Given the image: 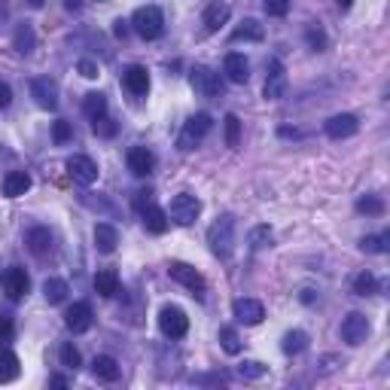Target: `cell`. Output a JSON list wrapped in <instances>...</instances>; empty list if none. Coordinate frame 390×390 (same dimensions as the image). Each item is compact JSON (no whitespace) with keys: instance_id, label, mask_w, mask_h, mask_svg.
Segmentation results:
<instances>
[{"instance_id":"cell-17","label":"cell","mask_w":390,"mask_h":390,"mask_svg":"<svg viewBox=\"0 0 390 390\" xmlns=\"http://www.w3.org/2000/svg\"><path fill=\"white\" fill-rule=\"evenodd\" d=\"M223 74H226L229 83L244 86L247 79H250V64H247V59L241 52H229L226 61H223Z\"/></svg>"},{"instance_id":"cell-31","label":"cell","mask_w":390,"mask_h":390,"mask_svg":"<svg viewBox=\"0 0 390 390\" xmlns=\"http://www.w3.org/2000/svg\"><path fill=\"white\" fill-rule=\"evenodd\" d=\"M262 37H266V31H262V25L256 19H244L232 31V40H262Z\"/></svg>"},{"instance_id":"cell-33","label":"cell","mask_w":390,"mask_h":390,"mask_svg":"<svg viewBox=\"0 0 390 390\" xmlns=\"http://www.w3.org/2000/svg\"><path fill=\"white\" fill-rule=\"evenodd\" d=\"M354 293L357 296H375L378 293V281L372 271H360L357 278H354Z\"/></svg>"},{"instance_id":"cell-15","label":"cell","mask_w":390,"mask_h":390,"mask_svg":"<svg viewBox=\"0 0 390 390\" xmlns=\"http://www.w3.org/2000/svg\"><path fill=\"white\" fill-rule=\"evenodd\" d=\"M67 174L76 183H83V186H91V183L98 180V165L91 162L89 156H71L67 159Z\"/></svg>"},{"instance_id":"cell-7","label":"cell","mask_w":390,"mask_h":390,"mask_svg":"<svg viewBox=\"0 0 390 390\" xmlns=\"http://www.w3.org/2000/svg\"><path fill=\"white\" fill-rule=\"evenodd\" d=\"M286 86H290V79H286V67L281 59H271L269 61V74H266V89H262V95L266 101H281L286 95Z\"/></svg>"},{"instance_id":"cell-40","label":"cell","mask_w":390,"mask_h":390,"mask_svg":"<svg viewBox=\"0 0 390 390\" xmlns=\"http://www.w3.org/2000/svg\"><path fill=\"white\" fill-rule=\"evenodd\" d=\"M71 137H74V125L71 122H67V119H59V122H55L52 125V141L55 144H67V141H71Z\"/></svg>"},{"instance_id":"cell-26","label":"cell","mask_w":390,"mask_h":390,"mask_svg":"<svg viewBox=\"0 0 390 390\" xmlns=\"http://www.w3.org/2000/svg\"><path fill=\"white\" fill-rule=\"evenodd\" d=\"M21 372V366H19V357L13 351H6V348H0V384H9V381H16Z\"/></svg>"},{"instance_id":"cell-12","label":"cell","mask_w":390,"mask_h":390,"mask_svg":"<svg viewBox=\"0 0 390 390\" xmlns=\"http://www.w3.org/2000/svg\"><path fill=\"white\" fill-rule=\"evenodd\" d=\"M232 314H235L238 324H244V326H259L262 320H266V305H262L259 299H235Z\"/></svg>"},{"instance_id":"cell-49","label":"cell","mask_w":390,"mask_h":390,"mask_svg":"<svg viewBox=\"0 0 390 390\" xmlns=\"http://www.w3.org/2000/svg\"><path fill=\"white\" fill-rule=\"evenodd\" d=\"M9 19V6H6V0H0V25Z\"/></svg>"},{"instance_id":"cell-6","label":"cell","mask_w":390,"mask_h":390,"mask_svg":"<svg viewBox=\"0 0 390 390\" xmlns=\"http://www.w3.org/2000/svg\"><path fill=\"white\" fill-rule=\"evenodd\" d=\"M159 329H162V336H168V339H183L189 329V317L183 314L177 305H165L162 311H159Z\"/></svg>"},{"instance_id":"cell-28","label":"cell","mask_w":390,"mask_h":390,"mask_svg":"<svg viewBox=\"0 0 390 390\" xmlns=\"http://www.w3.org/2000/svg\"><path fill=\"white\" fill-rule=\"evenodd\" d=\"M67 293H71L67 281H61V278H46L43 296H46V302H49V305H61V302L67 299Z\"/></svg>"},{"instance_id":"cell-53","label":"cell","mask_w":390,"mask_h":390,"mask_svg":"<svg viewBox=\"0 0 390 390\" xmlns=\"http://www.w3.org/2000/svg\"><path fill=\"white\" fill-rule=\"evenodd\" d=\"M28 4H31V6H37V9H40V6L46 4V0H28Z\"/></svg>"},{"instance_id":"cell-34","label":"cell","mask_w":390,"mask_h":390,"mask_svg":"<svg viewBox=\"0 0 390 390\" xmlns=\"http://www.w3.org/2000/svg\"><path fill=\"white\" fill-rule=\"evenodd\" d=\"M269 372V366L266 363H259V360H244L238 366V375L244 378V381H256V378H262Z\"/></svg>"},{"instance_id":"cell-16","label":"cell","mask_w":390,"mask_h":390,"mask_svg":"<svg viewBox=\"0 0 390 390\" xmlns=\"http://www.w3.org/2000/svg\"><path fill=\"white\" fill-rule=\"evenodd\" d=\"M122 86L129 89L134 98H144L146 91H150V71H146L144 64H131L129 71L122 74Z\"/></svg>"},{"instance_id":"cell-29","label":"cell","mask_w":390,"mask_h":390,"mask_svg":"<svg viewBox=\"0 0 390 390\" xmlns=\"http://www.w3.org/2000/svg\"><path fill=\"white\" fill-rule=\"evenodd\" d=\"M305 348H308V332H302V329L286 332L284 341H281V351L286 354V357H296V354H302Z\"/></svg>"},{"instance_id":"cell-32","label":"cell","mask_w":390,"mask_h":390,"mask_svg":"<svg viewBox=\"0 0 390 390\" xmlns=\"http://www.w3.org/2000/svg\"><path fill=\"white\" fill-rule=\"evenodd\" d=\"M360 247L366 250V254H387V250H390V235H387V232H381V235H366V238L360 241Z\"/></svg>"},{"instance_id":"cell-8","label":"cell","mask_w":390,"mask_h":390,"mask_svg":"<svg viewBox=\"0 0 390 390\" xmlns=\"http://www.w3.org/2000/svg\"><path fill=\"white\" fill-rule=\"evenodd\" d=\"M168 274L174 278L180 286H186V290H192V296H204V278H201V271L199 269H192V266H186V262H171L168 266Z\"/></svg>"},{"instance_id":"cell-11","label":"cell","mask_w":390,"mask_h":390,"mask_svg":"<svg viewBox=\"0 0 390 390\" xmlns=\"http://www.w3.org/2000/svg\"><path fill=\"white\" fill-rule=\"evenodd\" d=\"M189 83L204 98H216L223 91V79H220V74H214L211 67H195V71L189 74Z\"/></svg>"},{"instance_id":"cell-44","label":"cell","mask_w":390,"mask_h":390,"mask_svg":"<svg viewBox=\"0 0 390 390\" xmlns=\"http://www.w3.org/2000/svg\"><path fill=\"white\" fill-rule=\"evenodd\" d=\"M269 16H286L290 13V0H262Z\"/></svg>"},{"instance_id":"cell-43","label":"cell","mask_w":390,"mask_h":390,"mask_svg":"<svg viewBox=\"0 0 390 390\" xmlns=\"http://www.w3.org/2000/svg\"><path fill=\"white\" fill-rule=\"evenodd\" d=\"M91 129H95V134H101V137H113L116 134V122L110 116H101V119H91Z\"/></svg>"},{"instance_id":"cell-4","label":"cell","mask_w":390,"mask_h":390,"mask_svg":"<svg viewBox=\"0 0 390 390\" xmlns=\"http://www.w3.org/2000/svg\"><path fill=\"white\" fill-rule=\"evenodd\" d=\"M211 129H214L211 113H192V116L186 119V125H183L180 137H177V146H180L183 153H186V150H195V144H199Z\"/></svg>"},{"instance_id":"cell-22","label":"cell","mask_w":390,"mask_h":390,"mask_svg":"<svg viewBox=\"0 0 390 390\" xmlns=\"http://www.w3.org/2000/svg\"><path fill=\"white\" fill-rule=\"evenodd\" d=\"M119 244V232H116V226H110V223H98L95 226V247H98V254H113Z\"/></svg>"},{"instance_id":"cell-18","label":"cell","mask_w":390,"mask_h":390,"mask_svg":"<svg viewBox=\"0 0 390 390\" xmlns=\"http://www.w3.org/2000/svg\"><path fill=\"white\" fill-rule=\"evenodd\" d=\"M156 168V156L146 146H131L129 150V171L134 177H150Z\"/></svg>"},{"instance_id":"cell-50","label":"cell","mask_w":390,"mask_h":390,"mask_svg":"<svg viewBox=\"0 0 390 390\" xmlns=\"http://www.w3.org/2000/svg\"><path fill=\"white\" fill-rule=\"evenodd\" d=\"M302 302L311 305V302H314V290H302Z\"/></svg>"},{"instance_id":"cell-23","label":"cell","mask_w":390,"mask_h":390,"mask_svg":"<svg viewBox=\"0 0 390 390\" xmlns=\"http://www.w3.org/2000/svg\"><path fill=\"white\" fill-rule=\"evenodd\" d=\"M229 16H232V9H229L226 4H211L208 9H204V19H201L204 21V31L216 34L229 21Z\"/></svg>"},{"instance_id":"cell-9","label":"cell","mask_w":390,"mask_h":390,"mask_svg":"<svg viewBox=\"0 0 390 390\" xmlns=\"http://www.w3.org/2000/svg\"><path fill=\"white\" fill-rule=\"evenodd\" d=\"M31 98L37 101V107L55 110L59 107V83L52 76H34L31 79Z\"/></svg>"},{"instance_id":"cell-5","label":"cell","mask_w":390,"mask_h":390,"mask_svg":"<svg viewBox=\"0 0 390 390\" xmlns=\"http://www.w3.org/2000/svg\"><path fill=\"white\" fill-rule=\"evenodd\" d=\"M369 332H372V324L363 311H351L341 320V339H345V345H351V348L363 345V341L369 339Z\"/></svg>"},{"instance_id":"cell-3","label":"cell","mask_w":390,"mask_h":390,"mask_svg":"<svg viewBox=\"0 0 390 390\" xmlns=\"http://www.w3.org/2000/svg\"><path fill=\"white\" fill-rule=\"evenodd\" d=\"M165 214H168L171 223L192 226L195 220H199V214H201V201L195 199V195H189V192H180V195H174V199H171V208H168Z\"/></svg>"},{"instance_id":"cell-45","label":"cell","mask_w":390,"mask_h":390,"mask_svg":"<svg viewBox=\"0 0 390 390\" xmlns=\"http://www.w3.org/2000/svg\"><path fill=\"white\" fill-rule=\"evenodd\" d=\"M9 104H13V89H9V83L0 79V110H6Z\"/></svg>"},{"instance_id":"cell-25","label":"cell","mask_w":390,"mask_h":390,"mask_svg":"<svg viewBox=\"0 0 390 390\" xmlns=\"http://www.w3.org/2000/svg\"><path fill=\"white\" fill-rule=\"evenodd\" d=\"M91 372H95V378H101V381H116L119 378V363L107 357V354H101V357L91 360Z\"/></svg>"},{"instance_id":"cell-36","label":"cell","mask_w":390,"mask_h":390,"mask_svg":"<svg viewBox=\"0 0 390 390\" xmlns=\"http://www.w3.org/2000/svg\"><path fill=\"white\" fill-rule=\"evenodd\" d=\"M220 348L226 354H241V339H238V332L232 326H223L220 329Z\"/></svg>"},{"instance_id":"cell-13","label":"cell","mask_w":390,"mask_h":390,"mask_svg":"<svg viewBox=\"0 0 390 390\" xmlns=\"http://www.w3.org/2000/svg\"><path fill=\"white\" fill-rule=\"evenodd\" d=\"M324 129H326V134L332 137V141H345V137H354L360 131V122H357L354 113H339V116L326 119Z\"/></svg>"},{"instance_id":"cell-52","label":"cell","mask_w":390,"mask_h":390,"mask_svg":"<svg viewBox=\"0 0 390 390\" xmlns=\"http://www.w3.org/2000/svg\"><path fill=\"white\" fill-rule=\"evenodd\" d=\"M339 6H341V9H351V6H354V0H339Z\"/></svg>"},{"instance_id":"cell-30","label":"cell","mask_w":390,"mask_h":390,"mask_svg":"<svg viewBox=\"0 0 390 390\" xmlns=\"http://www.w3.org/2000/svg\"><path fill=\"white\" fill-rule=\"evenodd\" d=\"M83 110H86V116H89V119H101V116H107V98L101 95V91H89L86 101H83Z\"/></svg>"},{"instance_id":"cell-38","label":"cell","mask_w":390,"mask_h":390,"mask_svg":"<svg viewBox=\"0 0 390 390\" xmlns=\"http://www.w3.org/2000/svg\"><path fill=\"white\" fill-rule=\"evenodd\" d=\"M357 211L360 214H372V216H378L384 211V201L378 199V195H363V199H357Z\"/></svg>"},{"instance_id":"cell-27","label":"cell","mask_w":390,"mask_h":390,"mask_svg":"<svg viewBox=\"0 0 390 390\" xmlns=\"http://www.w3.org/2000/svg\"><path fill=\"white\" fill-rule=\"evenodd\" d=\"M13 46H16L19 55H31V52H34V46H37V34H34V28L28 25V21L16 28V34H13Z\"/></svg>"},{"instance_id":"cell-51","label":"cell","mask_w":390,"mask_h":390,"mask_svg":"<svg viewBox=\"0 0 390 390\" xmlns=\"http://www.w3.org/2000/svg\"><path fill=\"white\" fill-rule=\"evenodd\" d=\"M64 6L67 9H79V0H64Z\"/></svg>"},{"instance_id":"cell-48","label":"cell","mask_w":390,"mask_h":390,"mask_svg":"<svg viewBox=\"0 0 390 390\" xmlns=\"http://www.w3.org/2000/svg\"><path fill=\"white\" fill-rule=\"evenodd\" d=\"M278 134H281V137H302L299 129H286V125H284V129H278Z\"/></svg>"},{"instance_id":"cell-35","label":"cell","mask_w":390,"mask_h":390,"mask_svg":"<svg viewBox=\"0 0 390 390\" xmlns=\"http://www.w3.org/2000/svg\"><path fill=\"white\" fill-rule=\"evenodd\" d=\"M59 357H61V366H67V369H79L83 366V357H79V351L74 348V341H64L61 351H59Z\"/></svg>"},{"instance_id":"cell-2","label":"cell","mask_w":390,"mask_h":390,"mask_svg":"<svg viewBox=\"0 0 390 390\" xmlns=\"http://www.w3.org/2000/svg\"><path fill=\"white\" fill-rule=\"evenodd\" d=\"M129 25L141 40H159L165 34V16L159 6H137Z\"/></svg>"},{"instance_id":"cell-41","label":"cell","mask_w":390,"mask_h":390,"mask_svg":"<svg viewBox=\"0 0 390 390\" xmlns=\"http://www.w3.org/2000/svg\"><path fill=\"white\" fill-rule=\"evenodd\" d=\"M13 336H16L13 317H9V314H0V348H6L9 341H13Z\"/></svg>"},{"instance_id":"cell-1","label":"cell","mask_w":390,"mask_h":390,"mask_svg":"<svg viewBox=\"0 0 390 390\" xmlns=\"http://www.w3.org/2000/svg\"><path fill=\"white\" fill-rule=\"evenodd\" d=\"M208 244L216 259L232 256V247H235V216L232 214H220L214 220V226L208 229Z\"/></svg>"},{"instance_id":"cell-20","label":"cell","mask_w":390,"mask_h":390,"mask_svg":"<svg viewBox=\"0 0 390 390\" xmlns=\"http://www.w3.org/2000/svg\"><path fill=\"white\" fill-rule=\"evenodd\" d=\"M141 220H144V229L146 232H153V235H165L168 232V214L162 208H156V204H146V208H141Z\"/></svg>"},{"instance_id":"cell-14","label":"cell","mask_w":390,"mask_h":390,"mask_svg":"<svg viewBox=\"0 0 390 390\" xmlns=\"http://www.w3.org/2000/svg\"><path fill=\"white\" fill-rule=\"evenodd\" d=\"M64 326L79 336V332H89L91 329V305L89 302H74L71 308L64 311Z\"/></svg>"},{"instance_id":"cell-37","label":"cell","mask_w":390,"mask_h":390,"mask_svg":"<svg viewBox=\"0 0 390 390\" xmlns=\"http://www.w3.org/2000/svg\"><path fill=\"white\" fill-rule=\"evenodd\" d=\"M271 244V226H256V229H250V247L254 250H262V247H269Z\"/></svg>"},{"instance_id":"cell-10","label":"cell","mask_w":390,"mask_h":390,"mask_svg":"<svg viewBox=\"0 0 390 390\" xmlns=\"http://www.w3.org/2000/svg\"><path fill=\"white\" fill-rule=\"evenodd\" d=\"M4 293H6L9 302H21L31 293V278H28V271L21 269V266L6 269V274H4Z\"/></svg>"},{"instance_id":"cell-46","label":"cell","mask_w":390,"mask_h":390,"mask_svg":"<svg viewBox=\"0 0 390 390\" xmlns=\"http://www.w3.org/2000/svg\"><path fill=\"white\" fill-rule=\"evenodd\" d=\"M76 67H79V74H83L86 79H95V76H98V64H95V61H89V59H83Z\"/></svg>"},{"instance_id":"cell-47","label":"cell","mask_w":390,"mask_h":390,"mask_svg":"<svg viewBox=\"0 0 390 390\" xmlns=\"http://www.w3.org/2000/svg\"><path fill=\"white\" fill-rule=\"evenodd\" d=\"M113 34H116V37H125V34H129V21H116V25H113Z\"/></svg>"},{"instance_id":"cell-39","label":"cell","mask_w":390,"mask_h":390,"mask_svg":"<svg viewBox=\"0 0 390 390\" xmlns=\"http://www.w3.org/2000/svg\"><path fill=\"white\" fill-rule=\"evenodd\" d=\"M226 144L229 146L241 144V119L235 116V113H229V116H226Z\"/></svg>"},{"instance_id":"cell-19","label":"cell","mask_w":390,"mask_h":390,"mask_svg":"<svg viewBox=\"0 0 390 390\" xmlns=\"http://www.w3.org/2000/svg\"><path fill=\"white\" fill-rule=\"evenodd\" d=\"M25 244L34 256H46V254H52V232L46 226H34L28 229V235H25Z\"/></svg>"},{"instance_id":"cell-21","label":"cell","mask_w":390,"mask_h":390,"mask_svg":"<svg viewBox=\"0 0 390 390\" xmlns=\"http://www.w3.org/2000/svg\"><path fill=\"white\" fill-rule=\"evenodd\" d=\"M31 189V174L28 171H9L4 177V195L6 199H19V195H25Z\"/></svg>"},{"instance_id":"cell-42","label":"cell","mask_w":390,"mask_h":390,"mask_svg":"<svg viewBox=\"0 0 390 390\" xmlns=\"http://www.w3.org/2000/svg\"><path fill=\"white\" fill-rule=\"evenodd\" d=\"M305 40H308V46H311L314 52H324L326 49V34L320 31V28H308L305 31Z\"/></svg>"},{"instance_id":"cell-24","label":"cell","mask_w":390,"mask_h":390,"mask_svg":"<svg viewBox=\"0 0 390 390\" xmlns=\"http://www.w3.org/2000/svg\"><path fill=\"white\" fill-rule=\"evenodd\" d=\"M95 293L104 296V299H113V296L119 293V274L113 269H104L95 274Z\"/></svg>"}]
</instances>
